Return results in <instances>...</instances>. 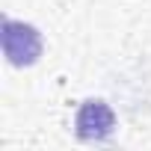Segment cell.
<instances>
[{
	"label": "cell",
	"instance_id": "obj_1",
	"mask_svg": "<svg viewBox=\"0 0 151 151\" xmlns=\"http://www.w3.org/2000/svg\"><path fill=\"white\" fill-rule=\"evenodd\" d=\"M3 53L12 65H33L42 56V33L33 24L6 18L3 21Z\"/></svg>",
	"mask_w": 151,
	"mask_h": 151
},
{
	"label": "cell",
	"instance_id": "obj_2",
	"mask_svg": "<svg viewBox=\"0 0 151 151\" xmlns=\"http://www.w3.org/2000/svg\"><path fill=\"white\" fill-rule=\"evenodd\" d=\"M74 130L83 142H104L116 130V113L107 101L89 98L80 104L77 116H74Z\"/></svg>",
	"mask_w": 151,
	"mask_h": 151
}]
</instances>
